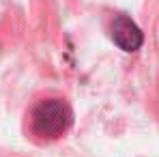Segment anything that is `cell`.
<instances>
[{
	"label": "cell",
	"instance_id": "cell-1",
	"mask_svg": "<svg viewBox=\"0 0 159 157\" xmlns=\"http://www.w3.org/2000/svg\"><path fill=\"white\" fill-rule=\"evenodd\" d=\"M71 125V110L62 99H45L32 110V131L39 138L56 140Z\"/></svg>",
	"mask_w": 159,
	"mask_h": 157
},
{
	"label": "cell",
	"instance_id": "cell-2",
	"mask_svg": "<svg viewBox=\"0 0 159 157\" xmlns=\"http://www.w3.org/2000/svg\"><path fill=\"white\" fill-rule=\"evenodd\" d=\"M112 39L114 43L125 50V52H135L142 48L144 43V37H142V30L138 28L135 22H131L127 15H118L112 24Z\"/></svg>",
	"mask_w": 159,
	"mask_h": 157
}]
</instances>
